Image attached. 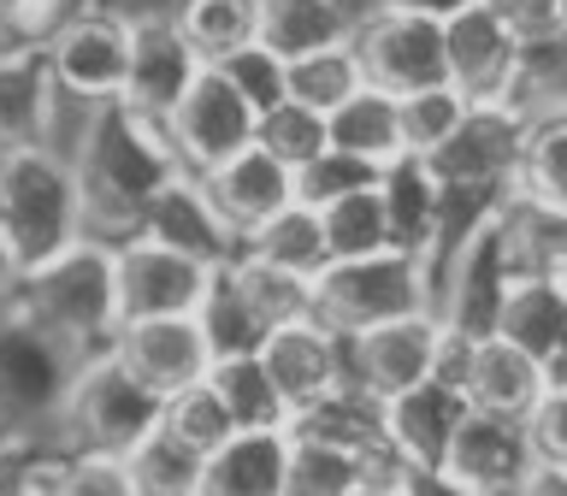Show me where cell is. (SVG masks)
I'll use <instances>...</instances> for the list:
<instances>
[{"label": "cell", "mask_w": 567, "mask_h": 496, "mask_svg": "<svg viewBox=\"0 0 567 496\" xmlns=\"http://www.w3.org/2000/svg\"><path fill=\"white\" fill-rule=\"evenodd\" d=\"M379 202H384V230H390V248L396 255H414L425 260L432 272L437 260V237H443V189L425 159L402 154L379 172Z\"/></svg>", "instance_id": "cell-21"}, {"label": "cell", "mask_w": 567, "mask_h": 496, "mask_svg": "<svg viewBox=\"0 0 567 496\" xmlns=\"http://www.w3.org/2000/svg\"><path fill=\"white\" fill-rule=\"evenodd\" d=\"M461 118H467V101L455 95L450 83L443 89H425V95H408L396 101V124H402V154L414 159H432L443 142L461 131Z\"/></svg>", "instance_id": "cell-42"}, {"label": "cell", "mask_w": 567, "mask_h": 496, "mask_svg": "<svg viewBox=\"0 0 567 496\" xmlns=\"http://www.w3.org/2000/svg\"><path fill=\"white\" fill-rule=\"evenodd\" d=\"M207 384L237 432H290V407H284V396L266 379L260 354H225V361H213Z\"/></svg>", "instance_id": "cell-30"}, {"label": "cell", "mask_w": 567, "mask_h": 496, "mask_svg": "<svg viewBox=\"0 0 567 496\" xmlns=\"http://www.w3.org/2000/svg\"><path fill=\"white\" fill-rule=\"evenodd\" d=\"M71 172L83 189V237L118 248L142 237V213L184 166L172 154L166 124L131 113L124 101H106L89 113L83 154L71 159Z\"/></svg>", "instance_id": "cell-1"}, {"label": "cell", "mask_w": 567, "mask_h": 496, "mask_svg": "<svg viewBox=\"0 0 567 496\" xmlns=\"http://www.w3.org/2000/svg\"><path fill=\"white\" fill-rule=\"evenodd\" d=\"M202 331H207V349H213V361H225V354H260L266 343V326L255 319V308L243 301L237 290V278H230V266H219L207 283V296H202Z\"/></svg>", "instance_id": "cell-34"}, {"label": "cell", "mask_w": 567, "mask_h": 496, "mask_svg": "<svg viewBox=\"0 0 567 496\" xmlns=\"http://www.w3.org/2000/svg\"><path fill=\"white\" fill-rule=\"evenodd\" d=\"M142 237L172 248V255H184V260H195V266H207V272H219V266H230L243 255L237 230L219 219V207L207 202L202 177H189V172H177L172 184L148 202V213H142Z\"/></svg>", "instance_id": "cell-18"}, {"label": "cell", "mask_w": 567, "mask_h": 496, "mask_svg": "<svg viewBox=\"0 0 567 496\" xmlns=\"http://www.w3.org/2000/svg\"><path fill=\"white\" fill-rule=\"evenodd\" d=\"M396 473H402V467H396ZM396 473H390V478H367L354 496H396Z\"/></svg>", "instance_id": "cell-53"}, {"label": "cell", "mask_w": 567, "mask_h": 496, "mask_svg": "<svg viewBox=\"0 0 567 496\" xmlns=\"http://www.w3.org/2000/svg\"><path fill=\"white\" fill-rule=\"evenodd\" d=\"M243 255L260 260V266H278V272H290V278H308V283L331 266L326 230H319V213L301 207V202H290L284 213H272L260 230H248V237H243Z\"/></svg>", "instance_id": "cell-31"}, {"label": "cell", "mask_w": 567, "mask_h": 496, "mask_svg": "<svg viewBox=\"0 0 567 496\" xmlns=\"http://www.w3.org/2000/svg\"><path fill=\"white\" fill-rule=\"evenodd\" d=\"M354 35V12L343 0H260V48H272L284 65L301 53H319Z\"/></svg>", "instance_id": "cell-28"}, {"label": "cell", "mask_w": 567, "mask_h": 496, "mask_svg": "<svg viewBox=\"0 0 567 496\" xmlns=\"http://www.w3.org/2000/svg\"><path fill=\"white\" fill-rule=\"evenodd\" d=\"M154 425H159V396L142 390L131 372L118 366L113 349L78 366L71 396L60 407L65 455H118L124 461Z\"/></svg>", "instance_id": "cell-6"}, {"label": "cell", "mask_w": 567, "mask_h": 496, "mask_svg": "<svg viewBox=\"0 0 567 496\" xmlns=\"http://www.w3.org/2000/svg\"><path fill=\"white\" fill-rule=\"evenodd\" d=\"M48 65H53L60 95L89 101V106L118 101L124 95V71H131V18H118L106 7H89L78 24L48 48Z\"/></svg>", "instance_id": "cell-13"}, {"label": "cell", "mask_w": 567, "mask_h": 496, "mask_svg": "<svg viewBox=\"0 0 567 496\" xmlns=\"http://www.w3.org/2000/svg\"><path fill=\"white\" fill-rule=\"evenodd\" d=\"M526 113L514 106H467L461 131L425 159L443 195H514V159H520Z\"/></svg>", "instance_id": "cell-8"}, {"label": "cell", "mask_w": 567, "mask_h": 496, "mask_svg": "<svg viewBox=\"0 0 567 496\" xmlns=\"http://www.w3.org/2000/svg\"><path fill=\"white\" fill-rule=\"evenodd\" d=\"M491 337H503L508 349H520L526 361L544 366L567 343V290L556 278H514Z\"/></svg>", "instance_id": "cell-25"}, {"label": "cell", "mask_w": 567, "mask_h": 496, "mask_svg": "<svg viewBox=\"0 0 567 496\" xmlns=\"http://www.w3.org/2000/svg\"><path fill=\"white\" fill-rule=\"evenodd\" d=\"M95 0H0V60L48 53Z\"/></svg>", "instance_id": "cell-37"}, {"label": "cell", "mask_w": 567, "mask_h": 496, "mask_svg": "<svg viewBox=\"0 0 567 496\" xmlns=\"http://www.w3.org/2000/svg\"><path fill=\"white\" fill-rule=\"evenodd\" d=\"M53 101H60V83H53L48 53H12V60H0V154L48 148Z\"/></svg>", "instance_id": "cell-24"}, {"label": "cell", "mask_w": 567, "mask_h": 496, "mask_svg": "<svg viewBox=\"0 0 567 496\" xmlns=\"http://www.w3.org/2000/svg\"><path fill=\"white\" fill-rule=\"evenodd\" d=\"M213 71H219V78L248 101V113H255V118L290 101V65H284L272 48H260V42L243 48V53H230V60H219Z\"/></svg>", "instance_id": "cell-44"}, {"label": "cell", "mask_w": 567, "mask_h": 496, "mask_svg": "<svg viewBox=\"0 0 567 496\" xmlns=\"http://www.w3.org/2000/svg\"><path fill=\"white\" fill-rule=\"evenodd\" d=\"M461 396H467L473 414H496V420H526L544 396V372L538 361H526L520 349H508L503 337H485V343H467V361H461Z\"/></svg>", "instance_id": "cell-23"}, {"label": "cell", "mask_w": 567, "mask_h": 496, "mask_svg": "<svg viewBox=\"0 0 567 496\" xmlns=\"http://www.w3.org/2000/svg\"><path fill=\"white\" fill-rule=\"evenodd\" d=\"M561 101H567V35L526 42L520 71H514V89H508V106L532 118L538 106H561Z\"/></svg>", "instance_id": "cell-43"}, {"label": "cell", "mask_w": 567, "mask_h": 496, "mask_svg": "<svg viewBox=\"0 0 567 496\" xmlns=\"http://www.w3.org/2000/svg\"><path fill=\"white\" fill-rule=\"evenodd\" d=\"M343 349H349V384H361L367 396H379V402H396L402 390H414L437 372L443 319L437 313H408V319L372 326L361 337H343Z\"/></svg>", "instance_id": "cell-12"}, {"label": "cell", "mask_w": 567, "mask_h": 496, "mask_svg": "<svg viewBox=\"0 0 567 496\" xmlns=\"http://www.w3.org/2000/svg\"><path fill=\"white\" fill-rule=\"evenodd\" d=\"M260 366H266V379H272V390L284 396V407H290V420L301 414V407L326 402L331 390L349 384V349H343V337H331L319 319H296V326L266 331Z\"/></svg>", "instance_id": "cell-15"}, {"label": "cell", "mask_w": 567, "mask_h": 496, "mask_svg": "<svg viewBox=\"0 0 567 496\" xmlns=\"http://www.w3.org/2000/svg\"><path fill=\"white\" fill-rule=\"evenodd\" d=\"M319 230H326V255L331 260H367V255H384L390 248V230H384V202H379V184L361 189V195H343L319 213Z\"/></svg>", "instance_id": "cell-38"}, {"label": "cell", "mask_w": 567, "mask_h": 496, "mask_svg": "<svg viewBox=\"0 0 567 496\" xmlns=\"http://www.w3.org/2000/svg\"><path fill=\"white\" fill-rule=\"evenodd\" d=\"M18 283V260H12V242H7V225H0V296Z\"/></svg>", "instance_id": "cell-52"}, {"label": "cell", "mask_w": 567, "mask_h": 496, "mask_svg": "<svg viewBox=\"0 0 567 496\" xmlns=\"http://www.w3.org/2000/svg\"><path fill=\"white\" fill-rule=\"evenodd\" d=\"M326 136L337 154L349 159H367V166H390L402 159V124H396V101L379 95V89H361L354 101H343L337 113L326 118Z\"/></svg>", "instance_id": "cell-32"}, {"label": "cell", "mask_w": 567, "mask_h": 496, "mask_svg": "<svg viewBox=\"0 0 567 496\" xmlns=\"http://www.w3.org/2000/svg\"><path fill=\"white\" fill-rule=\"evenodd\" d=\"M354 60H361L367 89H379L390 101L425 95V89H443V24L432 18H408V12H361L349 35Z\"/></svg>", "instance_id": "cell-7"}, {"label": "cell", "mask_w": 567, "mask_h": 496, "mask_svg": "<svg viewBox=\"0 0 567 496\" xmlns=\"http://www.w3.org/2000/svg\"><path fill=\"white\" fill-rule=\"evenodd\" d=\"M379 184V166H367V159H349V154H337L326 148L319 159H308V166L296 172V202L301 207H313V213H326L331 202H343V195H361Z\"/></svg>", "instance_id": "cell-45"}, {"label": "cell", "mask_w": 567, "mask_h": 496, "mask_svg": "<svg viewBox=\"0 0 567 496\" xmlns=\"http://www.w3.org/2000/svg\"><path fill=\"white\" fill-rule=\"evenodd\" d=\"M202 189H207V202L219 207V219L237 230V242L296 202V177L260 148H243V154H230L225 166H213L202 177Z\"/></svg>", "instance_id": "cell-22"}, {"label": "cell", "mask_w": 567, "mask_h": 496, "mask_svg": "<svg viewBox=\"0 0 567 496\" xmlns=\"http://www.w3.org/2000/svg\"><path fill=\"white\" fill-rule=\"evenodd\" d=\"M379 12H408V18H432V24H443V18H455L461 7H473V0H372Z\"/></svg>", "instance_id": "cell-49"}, {"label": "cell", "mask_w": 567, "mask_h": 496, "mask_svg": "<svg viewBox=\"0 0 567 496\" xmlns=\"http://www.w3.org/2000/svg\"><path fill=\"white\" fill-rule=\"evenodd\" d=\"M514 202L544 207V213H567V101L538 106L526 118L520 159H514Z\"/></svg>", "instance_id": "cell-27"}, {"label": "cell", "mask_w": 567, "mask_h": 496, "mask_svg": "<svg viewBox=\"0 0 567 496\" xmlns=\"http://www.w3.org/2000/svg\"><path fill=\"white\" fill-rule=\"evenodd\" d=\"M532 443L520 420H496V414H467L461 432L443 455V478L461 485L467 496H514L532 478Z\"/></svg>", "instance_id": "cell-17"}, {"label": "cell", "mask_w": 567, "mask_h": 496, "mask_svg": "<svg viewBox=\"0 0 567 496\" xmlns=\"http://www.w3.org/2000/svg\"><path fill=\"white\" fill-rule=\"evenodd\" d=\"M514 71H520V42L485 0L443 18V78L467 106H508Z\"/></svg>", "instance_id": "cell-11"}, {"label": "cell", "mask_w": 567, "mask_h": 496, "mask_svg": "<svg viewBox=\"0 0 567 496\" xmlns=\"http://www.w3.org/2000/svg\"><path fill=\"white\" fill-rule=\"evenodd\" d=\"M12 313H24L30 326H42L60 349H71L78 361L113 349L118 337V283H113V248L106 242H78L60 260L35 266L12 283L7 296Z\"/></svg>", "instance_id": "cell-2"}, {"label": "cell", "mask_w": 567, "mask_h": 496, "mask_svg": "<svg viewBox=\"0 0 567 496\" xmlns=\"http://www.w3.org/2000/svg\"><path fill=\"white\" fill-rule=\"evenodd\" d=\"M0 225H7L18 278L35 266L60 260L83 242V189L65 154L53 148H18L0 154Z\"/></svg>", "instance_id": "cell-3"}, {"label": "cell", "mask_w": 567, "mask_h": 496, "mask_svg": "<svg viewBox=\"0 0 567 496\" xmlns=\"http://www.w3.org/2000/svg\"><path fill=\"white\" fill-rule=\"evenodd\" d=\"M367 461H354L331 443L290 437V467H284V496H354L367 485Z\"/></svg>", "instance_id": "cell-39"}, {"label": "cell", "mask_w": 567, "mask_h": 496, "mask_svg": "<svg viewBox=\"0 0 567 496\" xmlns=\"http://www.w3.org/2000/svg\"><path fill=\"white\" fill-rule=\"evenodd\" d=\"M485 7L508 24L514 42H549V35H567V0H485Z\"/></svg>", "instance_id": "cell-48"}, {"label": "cell", "mask_w": 567, "mask_h": 496, "mask_svg": "<svg viewBox=\"0 0 567 496\" xmlns=\"http://www.w3.org/2000/svg\"><path fill=\"white\" fill-rule=\"evenodd\" d=\"M290 432H237L202 467V496H284Z\"/></svg>", "instance_id": "cell-26"}, {"label": "cell", "mask_w": 567, "mask_h": 496, "mask_svg": "<svg viewBox=\"0 0 567 496\" xmlns=\"http://www.w3.org/2000/svg\"><path fill=\"white\" fill-rule=\"evenodd\" d=\"M290 437H308V443H331V450H343L354 461H367L372 478H390L402 467L396 455H390V432H384V402L367 396L361 384H343L331 390L326 402L301 407L290 420Z\"/></svg>", "instance_id": "cell-20"}, {"label": "cell", "mask_w": 567, "mask_h": 496, "mask_svg": "<svg viewBox=\"0 0 567 496\" xmlns=\"http://www.w3.org/2000/svg\"><path fill=\"white\" fill-rule=\"evenodd\" d=\"M78 354L60 349L24 313L0 308V432L7 437H48L78 379Z\"/></svg>", "instance_id": "cell-5"}, {"label": "cell", "mask_w": 567, "mask_h": 496, "mask_svg": "<svg viewBox=\"0 0 567 496\" xmlns=\"http://www.w3.org/2000/svg\"><path fill=\"white\" fill-rule=\"evenodd\" d=\"M53 496H142V490L118 455H65V473Z\"/></svg>", "instance_id": "cell-46"}, {"label": "cell", "mask_w": 567, "mask_h": 496, "mask_svg": "<svg viewBox=\"0 0 567 496\" xmlns=\"http://www.w3.org/2000/svg\"><path fill=\"white\" fill-rule=\"evenodd\" d=\"M343 7H349L354 18H361V12H372V0H343Z\"/></svg>", "instance_id": "cell-54"}, {"label": "cell", "mask_w": 567, "mask_h": 496, "mask_svg": "<svg viewBox=\"0 0 567 496\" xmlns=\"http://www.w3.org/2000/svg\"><path fill=\"white\" fill-rule=\"evenodd\" d=\"M255 148L260 154H272L284 172H301L308 159H319L331 148V136H326V118L313 113V106H301V101H284L272 106V113H260L255 118Z\"/></svg>", "instance_id": "cell-41"}, {"label": "cell", "mask_w": 567, "mask_h": 496, "mask_svg": "<svg viewBox=\"0 0 567 496\" xmlns=\"http://www.w3.org/2000/svg\"><path fill=\"white\" fill-rule=\"evenodd\" d=\"M113 354H118V366L131 372L142 390H154L159 402L177 396V390H189V384H202L207 366H213L202 319H142V326H118Z\"/></svg>", "instance_id": "cell-16"}, {"label": "cell", "mask_w": 567, "mask_h": 496, "mask_svg": "<svg viewBox=\"0 0 567 496\" xmlns=\"http://www.w3.org/2000/svg\"><path fill=\"white\" fill-rule=\"evenodd\" d=\"M408 313H432V272L414 255L384 248L367 260H331L313 278V319L331 337H361Z\"/></svg>", "instance_id": "cell-4"}, {"label": "cell", "mask_w": 567, "mask_h": 496, "mask_svg": "<svg viewBox=\"0 0 567 496\" xmlns=\"http://www.w3.org/2000/svg\"><path fill=\"white\" fill-rule=\"evenodd\" d=\"M159 432L207 461L237 437V425H230V414L219 407V396H213V384L202 379V384H189V390H177V396L159 402Z\"/></svg>", "instance_id": "cell-36"}, {"label": "cell", "mask_w": 567, "mask_h": 496, "mask_svg": "<svg viewBox=\"0 0 567 496\" xmlns=\"http://www.w3.org/2000/svg\"><path fill=\"white\" fill-rule=\"evenodd\" d=\"M367 89L361 78V60H354L349 42H331L319 53H301V60H290V101L313 106L319 118H331L343 101H354Z\"/></svg>", "instance_id": "cell-33"}, {"label": "cell", "mask_w": 567, "mask_h": 496, "mask_svg": "<svg viewBox=\"0 0 567 496\" xmlns=\"http://www.w3.org/2000/svg\"><path fill=\"white\" fill-rule=\"evenodd\" d=\"M467 414H473V407H467V396H461L450 379H425V384H414V390H402L396 402H384L390 455H396L402 467L437 473Z\"/></svg>", "instance_id": "cell-19"}, {"label": "cell", "mask_w": 567, "mask_h": 496, "mask_svg": "<svg viewBox=\"0 0 567 496\" xmlns=\"http://www.w3.org/2000/svg\"><path fill=\"white\" fill-rule=\"evenodd\" d=\"M113 283H118V326H142V319H195L213 272L148 237H131L113 248Z\"/></svg>", "instance_id": "cell-9"}, {"label": "cell", "mask_w": 567, "mask_h": 496, "mask_svg": "<svg viewBox=\"0 0 567 496\" xmlns=\"http://www.w3.org/2000/svg\"><path fill=\"white\" fill-rule=\"evenodd\" d=\"M514 496H567V473H556V467H532V478Z\"/></svg>", "instance_id": "cell-51"}, {"label": "cell", "mask_w": 567, "mask_h": 496, "mask_svg": "<svg viewBox=\"0 0 567 496\" xmlns=\"http://www.w3.org/2000/svg\"><path fill=\"white\" fill-rule=\"evenodd\" d=\"M520 425H526L532 461H538V467L567 473V390H544L538 407H532Z\"/></svg>", "instance_id": "cell-47"}, {"label": "cell", "mask_w": 567, "mask_h": 496, "mask_svg": "<svg viewBox=\"0 0 567 496\" xmlns=\"http://www.w3.org/2000/svg\"><path fill=\"white\" fill-rule=\"evenodd\" d=\"M556 283H561V290H567V266H561V272H556Z\"/></svg>", "instance_id": "cell-55"}, {"label": "cell", "mask_w": 567, "mask_h": 496, "mask_svg": "<svg viewBox=\"0 0 567 496\" xmlns=\"http://www.w3.org/2000/svg\"><path fill=\"white\" fill-rule=\"evenodd\" d=\"M396 496H467V490H461V485H450L443 473L402 467V473H396Z\"/></svg>", "instance_id": "cell-50"}, {"label": "cell", "mask_w": 567, "mask_h": 496, "mask_svg": "<svg viewBox=\"0 0 567 496\" xmlns=\"http://www.w3.org/2000/svg\"><path fill=\"white\" fill-rule=\"evenodd\" d=\"M172 24L195 48V60L219 65L260 42V0H177Z\"/></svg>", "instance_id": "cell-29"}, {"label": "cell", "mask_w": 567, "mask_h": 496, "mask_svg": "<svg viewBox=\"0 0 567 496\" xmlns=\"http://www.w3.org/2000/svg\"><path fill=\"white\" fill-rule=\"evenodd\" d=\"M172 154L189 177H207L213 166H225L230 154L255 148V113L248 101L230 89L213 65H202V78L189 83V95L177 101V113L166 118Z\"/></svg>", "instance_id": "cell-10"}, {"label": "cell", "mask_w": 567, "mask_h": 496, "mask_svg": "<svg viewBox=\"0 0 567 496\" xmlns=\"http://www.w3.org/2000/svg\"><path fill=\"white\" fill-rule=\"evenodd\" d=\"M230 278H237L243 301L255 308V319H260L266 331L296 326V319H313V283L308 278H290V272L260 266V260H248V255L230 260Z\"/></svg>", "instance_id": "cell-35"}, {"label": "cell", "mask_w": 567, "mask_h": 496, "mask_svg": "<svg viewBox=\"0 0 567 496\" xmlns=\"http://www.w3.org/2000/svg\"><path fill=\"white\" fill-rule=\"evenodd\" d=\"M202 78L195 48L177 35L172 12H136L131 18V71H124V106L154 124L177 113V101L189 95V83Z\"/></svg>", "instance_id": "cell-14"}, {"label": "cell", "mask_w": 567, "mask_h": 496, "mask_svg": "<svg viewBox=\"0 0 567 496\" xmlns=\"http://www.w3.org/2000/svg\"><path fill=\"white\" fill-rule=\"evenodd\" d=\"M124 467H131L142 496H202V467H207V461L189 455L184 443H172L154 425V432L142 437L131 455H124Z\"/></svg>", "instance_id": "cell-40"}]
</instances>
